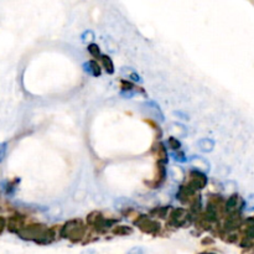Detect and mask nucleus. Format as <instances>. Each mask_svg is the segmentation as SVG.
<instances>
[{"label":"nucleus","mask_w":254,"mask_h":254,"mask_svg":"<svg viewBox=\"0 0 254 254\" xmlns=\"http://www.w3.org/2000/svg\"><path fill=\"white\" fill-rule=\"evenodd\" d=\"M64 237H68L72 241H78L83 236V226L79 221H72L66 223L64 228Z\"/></svg>","instance_id":"1"},{"label":"nucleus","mask_w":254,"mask_h":254,"mask_svg":"<svg viewBox=\"0 0 254 254\" xmlns=\"http://www.w3.org/2000/svg\"><path fill=\"white\" fill-rule=\"evenodd\" d=\"M243 207H245V201H243V198L241 197L240 195H237V193L231 196L225 205L227 213H240Z\"/></svg>","instance_id":"2"},{"label":"nucleus","mask_w":254,"mask_h":254,"mask_svg":"<svg viewBox=\"0 0 254 254\" xmlns=\"http://www.w3.org/2000/svg\"><path fill=\"white\" fill-rule=\"evenodd\" d=\"M207 184V178L205 176V174L198 173V171H193L191 174V183L190 188L193 189V190H200V189H203Z\"/></svg>","instance_id":"3"},{"label":"nucleus","mask_w":254,"mask_h":254,"mask_svg":"<svg viewBox=\"0 0 254 254\" xmlns=\"http://www.w3.org/2000/svg\"><path fill=\"white\" fill-rule=\"evenodd\" d=\"M138 225L144 232L153 233V232H158L159 231V223L153 222V221L148 220V218L145 217L141 218V221H138Z\"/></svg>","instance_id":"4"},{"label":"nucleus","mask_w":254,"mask_h":254,"mask_svg":"<svg viewBox=\"0 0 254 254\" xmlns=\"http://www.w3.org/2000/svg\"><path fill=\"white\" fill-rule=\"evenodd\" d=\"M84 68H86L87 72L92 74L94 77H99L101 76V67L98 66L96 61H89L84 64Z\"/></svg>","instance_id":"5"},{"label":"nucleus","mask_w":254,"mask_h":254,"mask_svg":"<svg viewBox=\"0 0 254 254\" xmlns=\"http://www.w3.org/2000/svg\"><path fill=\"white\" fill-rule=\"evenodd\" d=\"M245 235L248 238H254V217L247 220V222L245 223Z\"/></svg>","instance_id":"6"},{"label":"nucleus","mask_w":254,"mask_h":254,"mask_svg":"<svg viewBox=\"0 0 254 254\" xmlns=\"http://www.w3.org/2000/svg\"><path fill=\"white\" fill-rule=\"evenodd\" d=\"M102 60H103V64H104V68H106V71L108 72V73H113L114 67H113V62H112V60L109 59L108 56H103L102 57Z\"/></svg>","instance_id":"7"},{"label":"nucleus","mask_w":254,"mask_h":254,"mask_svg":"<svg viewBox=\"0 0 254 254\" xmlns=\"http://www.w3.org/2000/svg\"><path fill=\"white\" fill-rule=\"evenodd\" d=\"M88 51L91 52L92 55H93V56H99V55H101V52H99V49H98V46H97V45H89L88 46Z\"/></svg>","instance_id":"8"},{"label":"nucleus","mask_w":254,"mask_h":254,"mask_svg":"<svg viewBox=\"0 0 254 254\" xmlns=\"http://www.w3.org/2000/svg\"><path fill=\"white\" fill-rule=\"evenodd\" d=\"M169 144H173V145H171V148H173V149H179V148H180V143H179V141L176 140L175 138H170V139H169Z\"/></svg>","instance_id":"9"}]
</instances>
